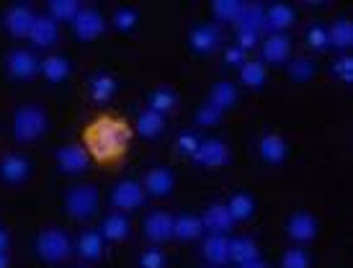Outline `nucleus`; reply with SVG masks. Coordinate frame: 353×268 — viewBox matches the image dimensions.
Returning <instances> with one entry per match:
<instances>
[{"mask_svg":"<svg viewBox=\"0 0 353 268\" xmlns=\"http://www.w3.org/2000/svg\"><path fill=\"white\" fill-rule=\"evenodd\" d=\"M129 127L119 119H99L88 132V147L99 160H117L129 145Z\"/></svg>","mask_w":353,"mask_h":268,"instance_id":"f257e3e1","label":"nucleus"},{"mask_svg":"<svg viewBox=\"0 0 353 268\" xmlns=\"http://www.w3.org/2000/svg\"><path fill=\"white\" fill-rule=\"evenodd\" d=\"M47 132V114L37 106H21L13 116V134L19 142H34Z\"/></svg>","mask_w":353,"mask_h":268,"instance_id":"f03ea898","label":"nucleus"},{"mask_svg":"<svg viewBox=\"0 0 353 268\" xmlns=\"http://www.w3.org/2000/svg\"><path fill=\"white\" fill-rule=\"evenodd\" d=\"M101 196L99 189L90 186V183H80V186H72L68 191V199H65V209L72 219H88L99 212Z\"/></svg>","mask_w":353,"mask_h":268,"instance_id":"7ed1b4c3","label":"nucleus"},{"mask_svg":"<svg viewBox=\"0 0 353 268\" xmlns=\"http://www.w3.org/2000/svg\"><path fill=\"white\" fill-rule=\"evenodd\" d=\"M37 253H39L41 258L47 260V263H59V260H65L72 253V243H70L68 232H62L57 227H50L44 229L37 240Z\"/></svg>","mask_w":353,"mask_h":268,"instance_id":"20e7f679","label":"nucleus"},{"mask_svg":"<svg viewBox=\"0 0 353 268\" xmlns=\"http://www.w3.org/2000/svg\"><path fill=\"white\" fill-rule=\"evenodd\" d=\"M111 204L119 212H137L145 204V189L137 181H119L111 191Z\"/></svg>","mask_w":353,"mask_h":268,"instance_id":"39448f33","label":"nucleus"},{"mask_svg":"<svg viewBox=\"0 0 353 268\" xmlns=\"http://www.w3.org/2000/svg\"><path fill=\"white\" fill-rule=\"evenodd\" d=\"M72 29H75V37L80 41H93L99 39L103 29H106V21L101 16L99 10L93 8H80V13L72 21Z\"/></svg>","mask_w":353,"mask_h":268,"instance_id":"423d86ee","label":"nucleus"},{"mask_svg":"<svg viewBox=\"0 0 353 268\" xmlns=\"http://www.w3.org/2000/svg\"><path fill=\"white\" fill-rule=\"evenodd\" d=\"M88 150L83 145H68L57 152V165L62 173H70V176H78V173H85L88 170Z\"/></svg>","mask_w":353,"mask_h":268,"instance_id":"0eeeda50","label":"nucleus"},{"mask_svg":"<svg viewBox=\"0 0 353 268\" xmlns=\"http://www.w3.org/2000/svg\"><path fill=\"white\" fill-rule=\"evenodd\" d=\"M194 160H196L199 165H204V168H219V165H225L227 160H230V150H227L222 139H201Z\"/></svg>","mask_w":353,"mask_h":268,"instance_id":"6e6552de","label":"nucleus"},{"mask_svg":"<svg viewBox=\"0 0 353 268\" xmlns=\"http://www.w3.org/2000/svg\"><path fill=\"white\" fill-rule=\"evenodd\" d=\"M6 68H8V72L13 78L29 80L39 72V60L29 50H13L8 54V60H6Z\"/></svg>","mask_w":353,"mask_h":268,"instance_id":"1a4fd4ad","label":"nucleus"},{"mask_svg":"<svg viewBox=\"0 0 353 268\" xmlns=\"http://www.w3.org/2000/svg\"><path fill=\"white\" fill-rule=\"evenodd\" d=\"M173 222L176 219L170 217L168 212H152L148 219H145V238L152 240V243H165V240L173 238Z\"/></svg>","mask_w":353,"mask_h":268,"instance_id":"9d476101","label":"nucleus"},{"mask_svg":"<svg viewBox=\"0 0 353 268\" xmlns=\"http://www.w3.org/2000/svg\"><path fill=\"white\" fill-rule=\"evenodd\" d=\"M286 232H289V238L294 240V243H310V240L317 238L320 225H317V219L312 214L299 212V214H294V217L286 222Z\"/></svg>","mask_w":353,"mask_h":268,"instance_id":"9b49d317","label":"nucleus"},{"mask_svg":"<svg viewBox=\"0 0 353 268\" xmlns=\"http://www.w3.org/2000/svg\"><path fill=\"white\" fill-rule=\"evenodd\" d=\"M34 19H37V13L29 8V6H13V8L6 13V29L13 34V37H29L31 26H34Z\"/></svg>","mask_w":353,"mask_h":268,"instance_id":"f8f14e48","label":"nucleus"},{"mask_svg":"<svg viewBox=\"0 0 353 268\" xmlns=\"http://www.w3.org/2000/svg\"><path fill=\"white\" fill-rule=\"evenodd\" d=\"M201 225H204V229H209L212 235H225V232L232 229L235 219L230 217V212H227L225 204H212V207H206L204 217H201Z\"/></svg>","mask_w":353,"mask_h":268,"instance_id":"ddd939ff","label":"nucleus"},{"mask_svg":"<svg viewBox=\"0 0 353 268\" xmlns=\"http://www.w3.org/2000/svg\"><path fill=\"white\" fill-rule=\"evenodd\" d=\"M173 186H176V178L168 168H152L145 176V183H142L145 194H150V196H168L173 191Z\"/></svg>","mask_w":353,"mask_h":268,"instance_id":"4468645a","label":"nucleus"},{"mask_svg":"<svg viewBox=\"0 0 353 268\" xmlns=\"http://www.w3.org/2000/svg\"><path fill=\"white\" fill-rule=\"evenodd\" d=\"M29 160L21 158V155H6V158L0 160V178L6 181V183H23V181L29 178Z\"/></svg>","mask_w":353,"mask_h":268,"instance_id":"2eb2a0df","label":"nucleus"},{"mask_svg":"<svg viewBox=\"0 0 353 268\" xmlns=\"http://www.w3.org/2000/svg\"><path fill=\"white\" fill-rule=\"evenodd\" d=\"M57 21H52L50 16H37L34 19V26L29 31V39L37 44V47H52L57 41Z\"/></svg>","mask_w":353,"mask_h":268,"instance_id":"dca6fc26","label":"nucleus"},{"mask_svg":"<svg viewBox=\"0 0 353 268\" xmlns=\"http://www.w3.org/2000/svg\"><path fill=\"white\" fill-rule=\"evenodd\" d=\"M292 52V41L284 34H268V39L263 41V60L271 65H281L289 60Z\"/></svg>","mask_w":353,"mask_h":268,"instance_id":"f3484780","label":"nucleus"},{"mask_svg":"<svg viewBox=\"0 0 353 268\" xmlns=\"http://www.w3.org/2000/svg\"><path fill=\"white\" fill-rule=\"evenodd\" d=\"M294 23V8H289L284 3H276L265 10L263 16V29H271L274 34H281L284 29H289Z\"/></svg>","mask_w":353,"mask_h":268,"instance_id":"a211bd4d","label":"nucleus"},{"mask_svg":"<svg viewBox=\"0 0 353 268\" xmlns=\"http://www.w3.org/2000/svg\"><path fill=\"white\" fill-rule=\"evenodd\" d=\"M263 16H265L263 6L248 3V6H243V10H240V16L235 21L237 29L248 31V34H261V29H263Z\"/></svg>","mask_w":353,"mask_h":268,"instance_id":"6ab92c4d","label":"nucleus"},{"mask_svg":"<svg viewBox=\"0 0 353 268\" xmlns=\"http://www.w3.org/2000/svg\"><path fill=\"white\" fill-rule=\"evenodd\" d=\"M204 258L212 266H225V263H230V240H227V235H212V238H206Z\"/></svg>","mask_w":353,"mask_h":268,"instance_id":"aec40b11","label":"nucleus"},{"mask_svg":"<svg viewBox=\"0 0 353 268\" xmlns=\"http://www.w3.org/2000/svg\"><path fill=\"white\" fill-rule=\"evenodd\" d=\"M188 41H191L194 52L209 54V52H214L216 47H219V31H216L214 26H206L204 23V26H196V29L191 31Z\"/></svg>","mask_w":353,"mask_h":268,"instance_id":"412c9836","label":"nucleus"},{"mask_svg":"<svg viewBox=\"0 0 353 268\" xmlns=\"http://www.w3.org/2000/svg\"><path fill=\"white\" fill-rule=\"evenodd\" d=\"M261 258V250L250 238H232L230 240V260L243 266V263H250V260Z\"/></svg>","mask_w":353,"mask_h":268,"instance_id":"4be33fe9","label":"nucleus"},{"mask_svg":"<svg viewBox=\"0 0 353 268\" xmlns=\"http://www.w3.org/2000/svg\"><path fill=\"white\" fill-rule=\"evenodd\" d=\"M201 232H204V225H201V217H196V214H183L173 222V238L183 240V243L201 238Z\"/></svg>","mask_w":353,"mask_h":268,"instance_id":"5701e85b","label":"nucleus"},{"mask_svg":"<svg viewBox=\"0 0 353 268\" xmlns=\"http://www.w3.org/2000/svg\"><path fill=\"white\" fill-rule=\"evenodd\" d=\"M99 235L103 240H111V243H119V240L129 238V219L124 214H108L103 222H101Z\"/></svg>","mask_w":353,"mask_h":268,"instance_id":"b1692460","label":"nucleus"},{"mask_svg":"<svg viewBox=\"0 0 353 268\" xmlns=\"http://www.w3.org/2000/svg\"><path fill=\"white\" fill-rule=\"evenodd\" d=\"M261 158L265 163H271V165H279V163H284L286 158V139L279 137V134H265L261 139Z\"/></svg>","mask_w":353,"mask_h":268,"instance_id":"393cba45","label":"nucleus"},{"mask_svg":"<svg viewBox=\"0 0 353 268\" xmlns=\"http://www.w3.org/2000/svg\"><path fill=\"white\" fill-rule=\"evenodd\" d=\"M39 70L50 83H62L70 75V62L62 54H50L39 62Z\"/></svg>","mask_w":353,"mask_h":268,"instance_id":"a878e982","label":"nucleus"},{"mask_svg":"<svg viewBox=\"0 0 353 268\" xmlns=\"http://www.w3.org/2000/svg\"><path fill=\"white\" fill-rule=\"evenodd\" d=\"M209 103L216 106L219 111H227L232 109L237 103V88L230 83V80H222V83H216L214 88H212V96H209Z\"/></svg>","mask_w":353,"mask_h":268,"instance_id":"bb28decb","label":"nucleus"},{"mask_svg":"<svg viewBox=\"0 0 353 268\" xmlns=\"http://www.w3.org/2000/svg\"><path fill=\"white\" fill-rule=\"evenodd\" d=\"M176 103H178V96L170 88H155L148 99L150 111H155V114H160V116L170 114V111L176 109Z\"/></svg>","mask_w":353,"mask_h":268,"instance_id":"cd10ccee","label":"nucleus"},{"mask_svg":"<svg viewBox=\"0 0 353 268\" xmlns=\"http://www.w3.org/2000/svg\"><path fill=\"white\" fill-rule=\"evenodd\" d=\"M225 207H227V212H230V217L235 219V222H245V219L253 217L255 199L253 196H248V194H235Z\"/></svg>","mask_w":353,"mask_h":268,"instance_id":"c85d7f7f","label":"nucleus"},{"mask_svg":"<svg viewBox=\"0 0 353 268\" xmlns=\"http://www.w3.org/2000/svg\"><path fill=\"white\" fill-rule=\"evenodd\" d=\"M163 130H165V116H160V114H155V111H142L137 119V132L142 134V137H157V134H163Z\"/></svg>","mask_w":353,"mask_h":268,"instance_id":"c756f323","label":"nucleus"},{"mask_svg":"<svg viewBox=\"0 0 353 268\" xmlns=\"http://www.w3.org/2000/svg\"><path fill=\"white\" fill-rule=\"evenodd\" d=\"M78 253L85 260H99L103 256V238L99 232H83L78 240Z\"/></svg>","mask_w":353,"mask_h":268,"instance_id":"7c9ffc66","label":"nucleus"},{"mask_svg":"<svg viewBox=\"0 0 353 268\" xmlns=\"http://www.w3.org/2000/svg\"><path fill=\"white\" fill-rule=\"evenodd\" d=\"M327 39H330V44H335V47H341V50H345V47H351L353 44V26L348 19H338L327 29Z\"/></svg>","mask_w":353,"mask_h":268,"instance_id":"2f4dec72","label":"nucleus"},{"mask_svg":"<svg viewBox=\"0 0 353 268\" xmlns=\"http://www.w3.org/2000/svg\"><path fill=\"white\" fill-rule=\"evenodd\" d=\"M114 93H117V80L111 78V75H96V78H90V96H93V101L106 103Z\"/></svg>","mask_w":353,"mask_h":268,"instance_id":"473e14b6","label":"nucleus"},{"mask_svg":"<svg viewBox=\"0 0 353 268\" xmlns=\"http://www.w3.org/2000/svg\"><path fill=\"white\" fill-rule=\"evenodd\" d=\"M80 13V6L75 0H52L50 3V19L52 21H75Z\"/></svg>","mask_w":353,"mask_h":268,"instance_id":"72a5a7b5","label":"nucleus"},{"mask_svg":"<svg viewBox=\"0 0 353 268\" xmlns=\"http://www.w3.org/2000/svg\"><path fill=\"white\" fill-rule=\"evenodd\" d=\"M240 80L245 83L248 88H261L265 83V65L263 62H245L240 68Z\"/></svg>","mask_w":353,"mask_h":268,"instance_id":"f704fd0d","label":"nucleus"},{"mask_svg":"<svg viewBox=\"0 0 353 268\" xmlns=\"http://www.w3.org/2000/svg\"><path fill=\"white\" fill-rule=\"evenodd\" d=\"M212 10H214V16L219 21H232L235 23L240 10H243V3L240 0H216L214 6H212Z\"/></svg>","mask_w":353,"mask_h":268,"instance_id":"c9c22d12","label":"nucleus"},{"mask_svg":"<svg viewBox=\"0 0 353 268\" xmlns=\"http://www.w3.org/2000/svg\"><path fill=\"white\" fill-rule=\"evenodd\" d=\"M289 75L296 80V83H307V80L314 78V62L310 57H296L292 65H289Z\"/></svg>","mask_w":353,"mask_h":268,"instance_id":"e433bc0d","label":"nucleus"},{"mask_svg":"<svg viewBox=\"0 0 353 268\" xmlns=\"http://www.w3.org/2000/svg\"><path fill=\"white\" fill-rule=\"evenodd\" d=\"M307 44H310V50L314 52H325L330 47V39H327V29L320 26V23H314L307 29Z\"/></svg>","mask_w":353,"mask_h":268,"instance_id":"4c0bfd02","label":"nucleus"},{"mask_svg":"<svg viewBox=\"0 0 353 268\" xmlns=\"http://www.w3.org/2000/svg\"><path fill=\"white\" fill-rule=\"evenodd\" d=\"M137 21H139V13L134 8H119L114 13V26L119 31H132L137 26Z\"/></svg>","mask_w":353,"mask_h":268,"instance_id":"58836bf2","label":"nucleus"},{"mask_svg":"<svg viewBox=\"0 0 353 268\" xmlns=\"http://www.w3.org/2000/svg\"><path fill=\"white\" fill-rule=\"evenodd\" d=\"M281 268H310V256H307V250H302V248L286 250L284 258H281Z\"/></svg>","mask_w":353,"mask_h":268,"instance_id":"ea45409f","label":"nucleus"},{"mask_svg":"<svg viewBox=\"0 0 353 268\" xmlns=\"http://www.w3.org/2000/svg\"><path fill=\"white\" fill-rule=\"evenodd\" d=\"M219 119H222V111L216 109V106H212V103H204V106L196 111L199 127H214V124H219Z\"/></svg>","mask_w":353,"mask_h":268,"instance_id":"a19ab883","label":"nucleus"},{"mask_svg":"<svg viewBox=\"0 0 353 268\" xmlns=\"http://www.w3.org/2000/svg\"><path fill=\"white\" fill-rule=\"evenodd\" d=\"M139 268H165V253L160 248H150L139 256Z\"/></svg>","mask_w":353,"mask_h":268,"instance_id":"79ce46f5","label":"nucleus"},{"mask_svg":"<svg viewBox=\"0 0 353 268\" xmlns=\"http://www.w3.org/2000/svg\"><path fill=\"white\" fill-rule=\"evenodd\" d=\"M199 145H201V139H199L194 132H183V134L178 137V152L186 155V158H194V155H196Z\"/></svg>","mask_w":353,"mask_h":268,"instance_id":"37998d69","label":"nucleus"},{"mask_svg":"<svg viewBox=\"0 0 353 268\" xmlns=\"http://www.w3.org/2000/svg\"><path fill=\"white\" fill-rule=\"evenodd\" d=\"M333 72L341 80L351 83V80H353V60H351V57H341V60H335L333 62Z\"/></svg>","mask_w":353,"mask_h":268,"instance_id":"c03bdc74","label":"nucleus"},{"mask_svg":"<svg viewBox=\"0 0 353 268\" xmlns=\"http://www.w3.org/2000/svg\"><path fill=\"white\" fill-rule=\"evenodd\" d=\"M225 60L230 68H243L248 62V52H243L240 47H230V50L225 52Z\"/></svg>","mask_w":353,"mask_h":268,"instance_id":"a18cd8bd","label":"nucleus"},{"mask_svg":"<svg viewBox=\"0 0 353 268\" xmlns=\"http://www.w3.org/2000/svg\"><path fill=\"white\" fill-rule=\"evenodd\" d=\"M255 44H258V34H248V31H240V39H237V47L243 52L253 50Z\"/></svg>","mask_w":353,"mask_h":268,"instance_id":"49530a36","label":"nucleus"},{"mask_svg":"<svg viewBox=\"0 0 353 268\" xmlns=\"http://www.w3.org/2000/svg\"><path fill=\"white\" fill-rule=\"evenodd\" d=\"M8 243H10L8 232H6V227H0V253H6V250H8Z\"/></svg>","mask_w":353,"mask_h":268,"instance_id":"de8ad7c7","label":"nucleus"},{"mask_svg":"<svg viewBox=\"0 0 353 268\" xmlns=\"http://www.w3.org/2000/svg\"><path fill=\"white\" fill-rule=\"evenodd\" d=\"M240 268H268V266H265L263 260L258 258V260H250V263H243V266H240Z\"/></svg>","mask_w":353,"mask_h":268,"instance_id":"09e8293b","label":"nucleus"},{"mask_svg":"<svg viewBox=\"0 0 353 268\" xmlns=\"http://www.w3.org/2000/svg\"><path fill=\"white\" fill-rule=\"evenodd\" d=\"M0 268H8V258H6V253H0Z\"/></svg>","mask_w":353,"mask_h":268,"instance_id":"8fccbe9b","label":"nucleus"}]
</instances>
